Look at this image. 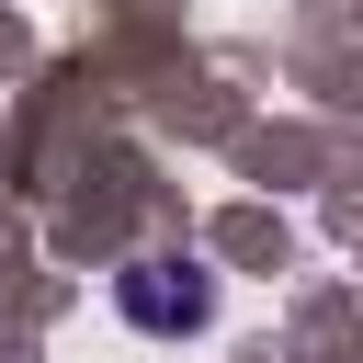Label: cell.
<instances>
[{
  "label": "cell",
  "instance_id": "cell-1",
  "mask_svg": "<svg viewBox=\"0 0 363 363\" xmlns=\"http://www.w3.org/2000/svg\"><path fill=\"white\" fill-rule=\"evenodd\" d=\"M113 306H125L136 329H204V318H216V284H204L193 261H125Z\"/></svg>",
  "mask_w": 363,
  "mask_h": 363
}]
</instances>
